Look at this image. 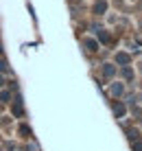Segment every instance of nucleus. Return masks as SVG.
<instances>
[{
    "instance_id": "obj_1",
    "label": "nucleus",
    "mask_w": 142,
    "mask_h": 151,
    "mask_svg": "<svg viewBox=\"0 0 142 151\" xmlns=\"http://www.w3.org/2000/svg\"><path fill=\"white\" fill-rule=\"evenodd\" d=\"M116 61L125 66V63H129V55H127V53H118V55H116Z\"/></svg>"
},
{
    "instance_id": "obj_2",
    "label": "nucleus",
    "mask_w": 142,
    "mask_h": 151,
    "mask_svg": "<svg viewBox=\"0 0 142 151\" xmlns=\"http://www.w3.org/2000/svg\"><path fill=\"white\" fill-rule=\"evenodd\" d=\"M114 112H116V116H123V114H125V105L116 103V105H114Z\"/></svg>"
},
{
    "instance_id": "obj_3",
    "label": "nucleus",
    "mask_w": 142,
    "mask_h": 151,
    "mask_svg": "<svg viewBox=\"0 0 142 151\" xmlns=\"http://www.w3.org/2000/svg\"><path fill=\"white\" fill-rule=\"evenodd\" d=\"M85 46H88L90 50H96V46H98V44L94 42V39H88V42H85Z\"/></svg>"
},
{
    "instance_id": "obj_4",
    "label": "nucleus",
    "mask_w": 142,
    "mask_h": 151,
    "mask_svg": "<svg viewBox=\"0 0 142 151\" xmlns=\"http://www.w3.org/2000/svg\"><path fill=\"white\" fill-rule=\"evenodd\" d=\"M103 72H105V77H112V74H114V66H105Z\"/></svg>"
},
{
    "instance_id": "obj_5",
    "label": "nucleus",
    "mask_w": 142,
    "mask_h": 151,
    "mask_svg": "<svg viewBox=\"0 0 142 151\" xmlns=\"http://www.w3.org/2000/svg\"><path fill=\"white\" fill-rule=\"evenodd\" d=\"M98 37H101V42H105V44H107V42H109V35H107V33H103V31L98 33Z\"/></svg>"
},
{
    "instance_id": "obj_6",
    "label": "nucleus",
    "mask_w": 142,
    "mask_h": 151,
    "mask_svg": "<svg viewBox=\"0 0 142 151\" xmlns=\"http://www.w3.org/2000/svg\"><path fill=\"white\" fill-rule=\"evenodd\" d=\"M114 94H123V85H114Z\"/></svg>"
},
{
    "instance_id": "obj_7",
    "label": "nucleus",
    "mask_w": 142,
    "mask_h": 151,
    "mask_svg": "<svg viewBox=\"0 0 142 151\" xmlns=\"http://www.w3.org/2000/svg\"><path fill=\"white\" fill-rule=\"evenodd\" d=\"M96 11H105V2H98V5H96Z\"/></svg>"
},
{
    "instance_id": "obj_8",
    "label": "nucleus",
    "mask_w": 142,
    "mask_h": 151,
    "mask_svg": "<svg viewBox=\"0 0 142 151\" xmlns=\"http://www.w3.org/2000/svg\"><path fill=\"white\" fill-rule=\"evenodd\" d=\"M125 77H127V79H131V77H133V72H131L129 68H125Z\"/></svg>"
},
{
    "instance_id": "obj_9",
    "label": "nucleus",
    "mask_w": 142,
    "mask_h": 151,
    "mask_svg": "<svg viewBox=\"0 0 142 151\" xmlns=\"http://www.w3.org/2000/svg\"><path fill=\"white\" fill-rule=\"evenodd\" d=\"M5 68H7V66H5V61H0V72H2Z\"/></svg>"
}]
</instances>
